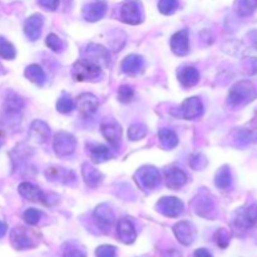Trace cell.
Returning a JSON list of instances; mask_svg holds the SVG:
<instances>
[{
    "label": "cell",
    "mask_w": 257,
    "mask_h": 257,
    "mask_svg": "<svg viewBox=\"0 0 257 257\" xmlns=\"http://www.w3.org/2000/svg\"><path fill=\"white\" fill-rule=\"evenodd\" d=\"M118 100L120 103H130L135 98V89L131 85H120L117 93Z\"/></svg>",
    "instance_id": "cell-37"
},
{
    "label": "cell",
    "mask_w": 257,
    "mask_h": 257,
    "mask_svg": "<svg viewBox=\"0 0 257 257\" xmlns=\"http://www.w3.org/2000/svg\"><path fill=\"white\" fill-rule=\"evenodd\" d=\"M246 65H247L248 74H257V58H250V59H247Z\"/></svg>",
    "instance_id": "cell-46"
},
{
    "label": "cell",
    "mask_w": 257,
    "mask_h": 257,
    "mask_svg": "<svg viewBox=\"0 0 257 257\" xmlns=\"http://www.w3.org/2000/svg\"><path fill=\"white\" fill-rule=\"evenodd\" d=\"M93 218H94L98 227L102 231H104V232H107L112 227L115 217L112 207L107 205V203H102V205H98L95 207L94 212H93Z\"/></svg>",
    "instance_id": "cell-12"
},
{
    "label": "cell",
    "mask_w": 257,
    "mask_h": 257,
    "mask_svg": "<svg viewBox=\"0 0 257 257\" xmlns=\"http://www.w3.org/2000/svg\"><path fill=\"white\" fill-rule=\"evenodd\" d=\"M216 242L221 248H226L230 243V235L225 228H221L216 232Z\"/></svg>",
    "instance_id": "cell-42"
},
{
    "label": "cell",
    "mask_w": 257,
    "mask_h": 257,
    "mask_svg": "<svg viewBox=\"0 0 257 257\" xmlns=\"http://www.w3.org/2000/svg\"><path fill=\"white\" fill-rule=\"evenodd\" d=\"M53 148L58 157L67 158L75 152L77 148V138L72 133L60 131L54 136L53 140Z\"/></svg>",
    "instance_id": "cell-3"
},
{
    "label": "cell",
    "mask_w": 257,
    "mask_h": 257,
    "mask_svg": "<svg viewBox=\"0 0 257 257\" xmlns=\"http://www.w3.org/2000/svg\"><path fill=\"white\" fill-rule=\"evenodd\" d=\"M147 132H148L147 125L143 124V123H135V124H132L130 128H128V132H127L128 140L132 141V142L140 141L147 136Z\"/></svg>",
    "instance_id": "cell-34"
},
{
    "label": "cell",
    "mask_w": 257,
    "mask_h": 257,
    "mask_svg": "<svg viewBox=\"0 0 257 257\" xmlns=\"http://www.w3.org/2000/svg\"><path fill=\"white\" fill-rule=\"evenodd\" d=\"M18 191H19L20 196L24 197L25 200L32 201V202H42L48 205V200L45 193L40 190L39 187L34 186L30 182H22L18 187Z\"/></svg>",
    "instance_id": "cell-19"
},
{
    "label": "cell",
    "mask_w": 257,
    "mask_h": 257,
    "mask_svg": "<svg viewBox=\"0 0 257 257\" xmlns=\"http://www.w3.org/2000/svg\"><path fill=\"white\" fill-rule=\"evenodd\" d=\"M117 233L119 240L124 243H133L136 241V237H137L135 225L128 218H120L118 221Z\"/></svg>",
    "instance_id": "cell-24"
},
{
    "label": "cell",
    "mask_w": 257,
    "mask_h": 257,
    "mask_svg": "<svg viewBox=\"0 0 257 257\" xmlns=\"http://www.w3.org/2000/svg\"><path fill=\"white\" fill-rule=\"evenodd\" d=\"M3 142H4V140H3V136L0 135V147H2V146H3Z\"/></svg>",
    "instance_id": "cell-51"
},
{
    "label": "cell",
    "mask_w": 257,
    "mask_h": 257,
    "mask_svg": "<svg viewBox=\"0 0 257 257\" xmlns=\"http://www.w3.org/2000/svg\"><path fill=\"white\" fill-rule=\"evenodd\" d=\"M17 55V50H15L14 45L5 39L4 37H0V58L7 60H13Z\"/></svg>",
    "instance_id": "cell-35"
},
{
    "label": "cell",
    "mask_w": 257,
    "mask_h": 257,
    "mask_svg": "<svg viewBox=\"0 0 257 257\" xmlns=\"http://www.w3.org/2000/svg\"><path fill=\"white\" fill-rule=\"evenodd\" d=\"M120 20L125 24L138 25L143 22L142 5L137 0H125L120 7Z\"/></svg>",
    "instance_id": "cell-7"
},
{
    "label": "cell",
    "mask_w": 257,
    "mask_h": 257,
    "mask_svg": "<svg viewBox=\"0 0 257 257\" xmlns=\"http://www.w3.org/2000/svg\"><path fill=\"white\" fill-rule=\"evenodd\" d=\"M39 5L45 10L54 12L59 7V0H39Z\"/></svg>",
    "instance_id": "cell-45"
},
{
    "label": "cell",
    "mask_w": 257,
    "mask_h": 257,
    "mask_svg": "<svg viewBox=\"0 0 257 257\" xmlns=\"http://www.w3.org/2000/svg\"><path fill=\"white\" fill-rule=\"evenodd\" d=\"M246 50L247 49H246L245 44H242L238 40H228L222 44V52H225L228 55H233V57H242Z\"/></svg>",
    "instance_id": "cell-33"
},
{
    "label": "cell",
    "mask_w": 257,
    "mask_h": 257,
    "mask_svg": "<svg viewBox=\"0 0 257 257\" xmlns=\"http://www.w3.org/2000/svg\"><path fill=\"white\" fill-rule=\"evenodd\" d=\"M63 257H85V253L82 248L77 246H68L63 253Z\"/></svg>",
    "instance_id": "cell-44"
},
{
    "label": "cell",
    "mask_w": 257,
    "mask_h": 257,
    "mask_svg": "<svg viewBox=\"0 0 257 257\" xmlns=\"http://www.w3.org/2000/svg\"><path fill=\"white\" fill-rule=\"evenodd\" d=\"M120 69L127 75H137L145 69V59L141 55L130 54L120 63Z\"/></svg>",
    "instance_id": "cell-21"
},
{
    "label": "cell",
    "mask_w": 257,
    "mask_h": 257,
    "mask_svg": "<svg viewBox=\"0 0 257 257\" xmlns=\"http://www.w3.org/2000/svg\"><path fill=\"white\" fill-rule=\"evenodd\" d=\"M82 176L85 185L90 188H97L102 183L103 175L98 168L92 166L90 163H84L82 167Z\"/></svg>",
    "instance_id": "cell-26"
},
{
    "label": "cell",
    "mask_w": 257,
    "mask_h": 257,
    "mask_svg": "<svg viewBox=\"0 0 257 257\" xmlns=\"http://www.w3.org/2000/svg\"><path fill=\"white\" fill-rule=\"evenodd\" d=\"M171 49L178 57L187 55L190 52V33L188 29H182L172 35L171 38Z\"/></svg>",
    "instance_id": "cell-16"
},
{
    "label": "cell",
    "mask_w": 257,
    "mask_h": 257,
    "mask_svg": "<svg viewBox=\"0 0 257 257\" xmlns=\"http://www.w3.org/2000/svg\"><path fill=\"white\" fill-rule=\"evenodd\" d=\"M72 77L78 82H95L102 77V68L83 58L73 65Z\"/></svg>",
    "instance_id": "cell-2"
},
{
    "label": "cell",
    "mask_w": 257,
    "mask_h": 257,
    "mask_svg": "<svg viewBox=\"0 0 257 257\" xmlns=\"http://www.w3.org/2000/svg\"><path fill=\"white\" fill-rule=\"evenodd\" d=\"M98 99L94 94L92 93H82L79 97L77 98V104L75 107L78 108L83 115H92L95 110L98 109Z\"/></svg>",
    "instance_id": "cell-22"
},
{
    "label": "cell",
    "mask_w": 257,
    "mask_h": 257,
    "mask_svg": "<svg viewBox=\"0 0 257 257\" xmlns=\"http://www.w3.org/2000/svg\"><path fill=\"white\" fill-rule=\"evenodd\" d=\"M205 107H203L202 100L198 97H191L183 100L182 105L178 108L177 113H172L176 117L183 118V119H198L203 115Z\"/></svg>",
    "instance_id": "cell-6"
},
{
    "label": "cell",
    "mask_w": 257,
    "mask_h": 257,
    "mask_svg": "<svg viewBox=\"0 0 257 257\" xmlns=\"http://www.w3.org/2000/svg\"><path fill=\"white\" fill-rule=\"evenodd\" d=\"M257 9V0H236L235 12L240 18L250 17Z\"/></svg>",
    "instance_id": "cell-32"
},
{
    "label": "cell",
    "mask_w": 257,
    "mask_h": 257,
    "mask_svg": "<svg viewBox=\"0 0 257 257\" xmlns=\"http://www.w3.org/2000/svg\"><path fill=\"white\" fill-rule=\"evenodd\" d=\"M190 166L193 168V170H203V168L207 166V158L205 157L201 153H197V155H193L192 158L190 161Z\"/></svg>",
    "instance_id": "cell-41"
},
{
    "label": "cell",
    "mask_w": 257,
    "mask_h": 257,
    "mask_svg": "<svg viewBox=\"0 0 257 257\" xmlns=\"http://www.w3.org/2000/svg\"><path fill=\"white\" fill-rule=\"evenodd\" d=\"M25 78L33 82L37 85H44L45 82H47V74H45L44 69L40 67L39 64H30L25 68L24 72Z\"/></svg>",
    "instance_id": "cell-28"
},
{
    "label": "cell",
    "mask_w": 257,
    "mask_h": 257,
    "mask_svg": "<svg viewBox=\"0 0 257 257\" xmlns=\"http://www.w3.org/2000/svg\"><path fill=\"white\" fill-rule=\"evenodd\" d=\"M215 185L220 190H228L232 186V175L228 166H222L220 170L216 172Z\"/></svg>",
    "instance_id": "cell-30"
},
{
    "label": "cell",
    "mask_w": 257,
    "mask_h": 257,
    "mask_svg": "<svg viewBox=\"0 0 257 257\" xmlns=\"http://www.w3.org/2000/svg\"><path fill=\"white\" fill-rule=\"evenodd\" d=\"M95 255L97 257H115L117 256V250H115L114 246L103 245L97 248Z\"/></svg>",
    "instance_id": "cell-43"
},
{
    "label": "cell",
    "mask_w": 257,
    "mask_h": 257,
    "mask_svg": "<svg viewBox=\"0 0 257 257\" xmlns=\"http://www.w3.org/2000/svg\"><path fill=\"white\" fill-rule=\"evenodd\" d=\"M100 132L114 150H119L122 145V128L115 120H105L100 124Z\"/></svg>",
    "instance_id": "cell-11"
},
{
    "label": "cell",
    "mask_w": 257,
    "mask_h": 257,
    "mask_svg": "<svg viewBox=\"0 0 257 257\" xmlns=\"http://www.w3.org/2000/svg\"><path fill=\"white\" fill-rule=\"evenodd\" d=\"M167 257H181V255H180V252H177V251L172 250V251H170V252H168Z\"/></svg>",
    "instance_id": "cell-50"
},
{
    "label": "cell",
    "mask_w": 257,
    "mask_h": 257,
    "mask_svg": "<svg viewBox=\"0 0 257 257\" xmlns=\"http://www.w3.org/2000/svg\"><path fill=\"white\" fill-rule=\"evenodd\" d=\"M173 233H175L176 238L185 246L193 243L196 236H197L196 227L193 226V223L188 222V221H181V222L176 223L173 226Z\"/></svg>",
    "instance_id": "cell-13"
},
{
    "label": "cell",
    "mask_w": 257,
    "mask_h": 257,
    "mask_svg": "<svg viewBox=\"0 0 257 257\" xmlns=\"http://www.w3.org/2000/svg\"><path fill=\"white\" fill-rule=\"evenodd\" d=\"M177 78L182 87H195V85L200 82V72H198V69H196L195 67L185 65V67H181L180 69L177 70Z\"/></svg>",
    "instance_id": "cell-23"
},
{
    "label": "cell",
    "mask_w": 257,
    "mask_h": 257,
    "mask_svg": "<svg viewBox=\"0 0 257 257\" xmlns=\"http://www.w3.org/2000/svg\"><path fill=\"white\" fill-rule=\"evenodd\" d=\"M108 10V4L104 0H93L83 8V18L87 22L94 23L102 19Z\"/></svg>",
    "instance_id": "cell-15"
},
{
    "label": "cell",
    "mask_w": 257,
    "mask_h": 257,
    "mask_svg": "<svg viewBox=\"0 0 257 257\" xmlns=\"http://www.w3.org/2000/svg\"><path fill=\"white\" fill-rule=\"evenodd\" d=\"M43 25H44V18L40 14H33L25 20L24 24V33L27 38L32 42H35L40 38L43 30Z\"/></svg>",
    "instance_id": "cell-17"
},
{
    "label": "cell",
    "mask_w": 257,
    "mask_h": 257,
    "mask_svg": "<svg viewBox=\"0 0 257 257\" xmlns=\"http://www.w3.org/2000/svg\"><path fill=\"white\" fill-rule=\"evenodd\" d=\"M89 156L93 163H103L113 158L112 151L107 146L103 145H94L93 147H90Z\"/></svg>",
    "instance_id": "cell-29"
},
{
    "label": "cell",
    "mask_w": 257,
    "mask_h": 257,
    "mask_svg": "<svg viewBox=\"0 0 257 257\" xmlns=\"http://www.w3.org/2000/svg\"><path fill=\"white\" fill-rule=\"evenodd\" d=\"M257 225V205H248L236 211L233 226L237 230L247 231Z\"/></svg>",
    "instance_id": "cell-5"
},
{
    "label": "cell",
    "mask_w": 257,
    "mask_h": 257,
    "mask_svg": "<svg viewBox=\"0 0 257 257\" xmlns=\"http://www.w3.org/2000/svg\"><path fill=\"white\" fill-rule=\"evenodd\" d=\"M0 73H2V70H0Z\"/></svg>",
    "instance_id": "cell-52"
},
{
    "label": "cell",
    "mask_w": 257,
    "mask_h": 257,
    "mask_svg": "<svg viewBox=\"0 0 257 257\" xmlns=\"http://www.w3.org/2000/svg\"><path fill=\"white\" fill-rule=\"evenodd\" d=\"M83 58L99 65L100 68L108 67L110 64L109 50L103 47V45L94 44V43H90L85 47L84 52H83Z\"/></svg>",
    "instance_id": "cell-9"
},
{
    "label": "cell",
    "mask_w": 257,
    "mask_h": 257,
    "mask_svg": "<svg viewBox=\"0 0 257 257\" xmlns=\"http://www.w3.org/2000/svg\"><path fill=\"white\" fill-rule=\"evenodd\" d=\"M7 231H8L7 223L3 222V221H0V238L4 237L5 233H7Z\"/></svg>",
    "instance_id": "cell-49"
},
{
    "label": "cell",
    "mask_w": 257,
    "mask_h": 257,
    "mask_svg": "<svg viewBox=\"0 0 257 257\" xmlns=\"http://www.w3.org/2000/svg\"><path fill=\"white\" fill-rule=\"evenodd\" d=\"M24 108V100L22 99L20 95H18L14 92H8L7 97L4 100V110L7 115L9 117H17L20 114V112Z\"/></svg>",
    "instance_id": "cell-25"
},
{
    "label": "cell",
    "mask_w": 257,
    "mask_h": 257,
    "mask_svg": "<svg viewBox=\"0 0 257 257\" xmlns=\"http://www.w3.org/2000/svg\"><path fill=\"white\" fill-rule=\"evenodd\" d=\"M166 185L171 190H180L187 183L188 177L185 171L177 167H171L165 171Z\"/></svg>",
    "instance_id": "cell-20"
},
{
    "label": "cell",
    "mask_w": 257,
    "mask_h": 257,
    "mask_svg": "<svg viewBox=\"0 0 257 257\" xmlns=\"http://www.w3.org/2000/svg\"><path fill=\"white\" fill-rule=\"evenodd\" d=\"M75 108L74 102L70 98V95L68 94H62V97L58 99L57 102V110L62 114H68V113L73 112Z\"/></svg>",
    "instance_id": "cell-36"
},
{
    "label": "cell",
    "mask_w": 257,
    "mask_h": 257,
    "mask_svg": "<svg viewBox=\"0 0 257 257\" xmlns=\"http://www.w3.org/2000/svg\"><path fill=\"white\" fill-rule=\"evenodd\" d=\"M158 140H160L162 147L166 150H173L177 147L178 145V136L176 135L175 131L170 130V128H162L158 132Z\"/></svg>",
    "instance_id": "cell-31"
},
{
    "label": "cell",
    "mask_w": 257,
    "mask_h": 257,
    "mask_svg": "<svg viewBox=\"0 0 257 257\" xmlns=\"http://www.w3.org/2000/svg\"><path fill=\"white\" fill-rule=\"evenodd\" d=\"M156 208L160 213H162L166 217H178L181 213L183 212V202L180 198L175 197V196H166L162 197L156 205Z\"/></svg>",
    "instance_id": "cell-10"
},
{
    "label": "cell",
    "mask_w": 257,
    "mask_h": 257,
    "mask_svg": "<svg viewBox=\"0 0 257 257\" xmlns=\"http://www.w3.org/2000/svg\"><path fill=\"white\" fill-rule=\"evenodd\" d=\"M45 177L50 182L62 185H72L77 180V176L72 170L63 167H49L45 171Z\"/></svg>",
    "instance_id": "cell-14"
},
{
    "label": "cell",
    "mask_w": 257,
    "mask_h": 257,
    "mask_svg": "<svg viewBox=\"0 0 257 257\" xmlns=\"http://www.w3.org/2000/svg\"><path fill=\"white\" fill-rule=\"evenodd\" d=\"M10 241H12L13 246L18 250H25L33 246L32 238L27 233V231L22 227H15L10 233Z\"/></svg>",
    "instance_id": "cell-27"
},
{
    "label": "cell",
    "mask_w": 257,
    "mask_h": 257,
    "mask_svg": "<svg viewBox=\"0 0 257 257\" xmlns=\"http://www.w3.org/2000/svg\"><path fill=\"white\" fill-rule=\"evenodd\" d=\"M178 0H160L158 2V10L163 15H172L177 10Z\"/></svg>",
    "instance_id": "cell-38"
},
{
    "label": "cell",
    "mask_w": 257,
    "mask_h": 257,
    "mask_svg": "<svg viewBox=\"0 0 257 257\" xmlns=\"http://www.w3.org/2000/svg\"><path fill=\"white\" fill-rule=\"evenodd\" d=\"M192 206L195 212L201 217L211 218L215 212V201L211 193L206 190H201L198 195L193 198Z\"/></svg>",
    "instance_id": "cell-8"
},
{
    "label": "cell",
    "mask_w": 257,
    "mask_h": 257,
    "mask_svg": "<svg viewBox=\"0 0 257 257\" xmlns=\"http://www.w3.org/2000/svg\"><path fill=\"white\" fill-rule=\"evenodd\" d=\"M50 136V128L44 120L35 119L30 124L29 128V138L35 145H43L48 141Z\"/></svg>",
    "instance_id": "cell-18"
},
{
    "label": "cell",
    "mask_w": 257,
    "mask_h": 257,
    "mask_svg": "<svg viewBox=\"0 0 257 257\" xmlns=\"http://www.w3.org/2000/svg\"><path fill=\"white\" fill-rule=\"evenodd\" d=\"M45 44L48 45L50 50L55 53H60L63 49H64V43L63 40L58 37L57 34H49L45 39Z\"/></svg>",
    "instance_id": "cell-39"
},
{
    "label": "cell",
    "mask_w": 257,
    "mask_h": 257,
    "mask_svg": "<svg viewBox=\"0 0 257 257\" xmlns=\"http://www.w3.org/2000/svg\"><path fill=\"white\" fill-rule=\"evenodd\" d=\"M193 257H212V255H211L210 251L206 250V248H198V250H196L195 253H193Z\"/></svg>",
    "instance_id": "cell-48"
},
{
    "label": "cell",
    "mask_w": 257,
    "mask_h": 257,
    "mask_svg": "<svg viewBox=\"0 0 257 257\" xmlns=\"http://www.w3.org/2000/svg\"><path fill=\"white\" fill-rule=\"evenodd\" d=\"M42 211L37 210V208H28L24 212V215H23V218H24V221L28 225H37L40 221V218H42Z\"/></svg>",
    "instance_id": "cell-40"
},
{
    "label": "cell",
    "mask_w": 257,
    "mask_h": 257,
    "mask_svg": "<svg viewBox=\"0 0 257 257\" xmlns=\"http://www.w3.org/2000/svg\"><path fill=\"white\" fill-rule=\"evenodd\" d=\"M135 180L138 187L142 190H155L161 183V173L158 168L153 167V166H145L136 172Z\"/></svg>",
    "instance_id": "cell-4"
},
{
    "label": "cell",
    "mask_w": 257,
    "mask_h": 257,
    "mask_svg": "<svg viewBox=\"0 0 257 257\" xmlns=\"http://www.w3.org/2000/svg\"><path fill=\"white\" fill-rule=\"evenodd\" d=\"M257 98V88L251 80H240L228 92L227 104L232 108H240Z\"/></svg>",
    "instance_id": "cell-1"
},
{
    "label": "cell",
    "mask_w": 257,
    "mask_h": 257,
    "mask_svg": "<svg viewBox=\"0 0 257 257\" xmlns=\"http://www.w3.org/2000/svg\"><path fill=\"white\" fill-rule=\"evenodd\" d=\"M247 38L250 40L251 45L257 50V30H251L250 33H247Z\"/></svg>",
    "instance_id": "cell-47"
}]
</instances>
